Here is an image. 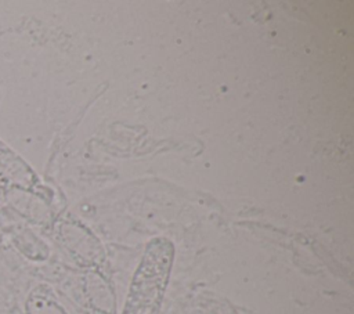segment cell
<instances>
[{"label":"cell","mask_w":354,"mask_h":314,"mask_svg":"<svg viewBox=\"0 0 354 314\" xmlns=\"http://www.w3.org/2000/svg\"><path fill=\"white\" fill-rule=\"evenodd\" d=\"M26 314H66L62 307L41 292H32L26 300Z\"/></svg>","instance_id":"2"},{"label":"cell","mask_w":354,"mask_h":314,"mask_svg":"<svg viewBox=\"0 0 354 314\" xmlns=\"http://www.w3.org/2000/svg\"><path fill=\"white\" fill-rule=\"evenodd\" d=\"M174 249L165 238L152 239L133 277L123 314H158L166 289Z\"/></svg>","instance_id":"1"}]
</instances>
